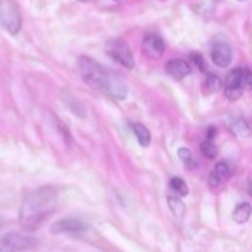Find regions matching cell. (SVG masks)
Wrapping results in <instances>:
<instances>
[{"mask_svg":"<svg viewBox=\"0 0 252 252\" xmlns=\"http://www.w3.org/2000/svg\"><path fill=\"white\" fill-rule=\"evenodd\" d=\"M58 192L52 186H42L27 194L19 212L20 225L26 231H34L54 213Z\"/></svg>","mask_w":252,"mask_h":252,"instance_id":"cell-1","label":"cell"},{"mask_svg":"<svg viewBox=\"0 0 252 252\" xmlns=\"http://www.w3.org/2000/svg\"><path fill=\"white\" fill-rule=\"evenodd\" d=\"M78 66L81 78L89 86L115 100H125L127 97L128 89L125 81L120 75L106 69L98 62L90 57L81 56L78 61Z\"/></svg>","mask_w":252,"mask_h":252,"instance_id":"cell-2","label":"cell"},{"mask_svg":"<svg viewBox=\"0 0 252 252\" xmlns=\"http://www.w3.org/2000/svg\"><path fill=\"white\" fill-rule=\"evenodd\" d=\"M252 75L249 68H238L233 69L228 74L224 83V94L229 101H236L243 96L246 89H250Z\"/></svg>","mask_w":252,"mask_h":252,"instance_id":"cell-3","label":"cell"},{"mask_svg":"<svg viewBox=\"0 0 252 252\" xmlns=\"http://www.w3.org/2000/svg\"><path fill=\"white\" fill-rule=\"evenodd\" d=\"M22 20L19 6L14 0H0V26L10 34H17Z\"/></svg>","mask_w":252,"mask_h":252,"instance_id":"cell-4","label":"cell"},{"mask_svg":"<svg viewBox=\"0 0 252 252\" xmlns=\"http://www.w3.org/2000/svg\"><path fill=\"white\" fill-rule=\"evenodd\" d=\"M37 239L31 235L10 231L0 238V252H22L36 248Z\"/></svg>","mask_w":252,"mask_h":252,"instance_id":"cell-5","label":"cell"},{"mask_svg":"<svg viewBox=\"0 0 252 252\" xmlns=\"http://www.w3.org/2000/svg\"><path fill=\"white\" fill-rule=\"evenodd\" d=\"M105 52L108 57L127 69L134 68V56L127 42L120 38H113L106 42Z\"/></svg>","mask_w":252,"mask_h":252,"instance_id":"cell-6","label":"cell"},{"mask_svg":"<svg viewBox=\"0 0 252 252\" xmlns=\"http://www.w3.org/2000/svg\"><path fill=\"white\" fill-rule=\"evenodd\" d=\"M211 58L217 66L226 68L233 59L231 46L224 38H216L211 47Z\"/></svg>","mask_w":252,"mask_h":252,"instance_id":"cell-7","label":"cell"},{"mask_svg":"<svg viewBox=\"0 0 252 252\" xmlns=\"http://www.w3.org/2000/svg\"><path fill=\"white\" fill-rule=\"evenodd\" d=\"M88 229V224L84 223L83 220L76 218H65L59 219L54 221L51 226V233L53 235H59V234L69 233V234H80Z\"/></svg>","mask_w":252,"mask_h":252,"instance_id":"cell-8","label":"cell"},{"mask_svg":"<svg viewBox=\"0 0 252 252\" xmlns=\"http://www.w3.org/2000/svg\"><path fill=\"white\" fill-rule=\"evenodd\" d=\"M142 51L148 58L159 59L165 52L164 39L159 34H148L142 42Z\"/></svg>","mask_w":252,"mask_h":252,"instance_id":"cell-9","label":"cell"},{"mask_svg":"<svg viewBox=\"0 0 252 252\" xmlns=\"http://www.w3.org/2000/svg\"><path fill=\"white\" fill-rule=\"evenodd\" d=\"M166 71L171 78L176 79V80H181V79L186 78L191 73V66L184 59L176 58L167 62Z\"/></svg>","mask_w":252,"mask_h":252,"instance_id":"cell-10","label":"cell"},{"mask_svg":"<svg viewBox=\"0 0 252 252\" xmlns=\"http://www.w3.org/2000/svg\"><path fill=\"white\" fill-rule=\"evenodd\" d=\"M229 176H230L229 165L224 161L218 162L209 175V185L212 187H218L221 182H225L229 179Z\"/></svg>","mask_w":252,"mask_h":252,"instance_id":"cell-11","label":"cell"},{"mask_svg":"<svg viewBox=\"0 0 252 252\" xmlns=\"http://www.w3.org/2000/svg\"><path fill=\"white\" fill-rule=\"evenodd\" d=\"M229 129L240 138L250 137V127H249L248 122L241 117L231 118L229 122Z\"/></svg>","mask_w":252,"mask_h":252,"instance_id":"cell-12","label":"cell"},{"mask_svg":"<svg viewBox=\"0 0 252 252\" xmlns=\"http://www.w3.org/2000/svg\"><path fill=\"white\" fill-rule=\"evenodd\" d=\"M233 220L238 224H244L250 219L251 217V206L250 203H240L235 207L233 211Z\"/></svg>","mask_w":252,"mask_h":252,"instance_id":"cell-13","label":"cell"},{"mask_svg":"<svg viewBox=\"0 0 252 252\" xmlns=\"http://www.w3.org/2000/svg\"><path fill=\"white\" fill-rule=\"evenodd\" d=\"M133 132H134L135 137H137L138 143L143 148L149 147L150 142H152V134H150L149 129L144 125H142V123H134L133 125Z\"/></svg>","mask_w":252,"mask_h":252,"instance_id":"cell-14","label":"cell"},{"mask_svg":"<svg viewBox=\"0 0 252 252\" xmlns=\"http://www.w3.org/2000/svg\"><path fill=\"white\" fill-rule=\"evenodd\" d=\"M167 204H169V208L171 211V213L174 214L176 218L182 219L186 213V207H185L184 202L176 196H169L167 197Z\"/></svg>","mask_w":252,"mask_h":252,"instance_id":"cell-15","label":"cell"},{"mask_svg":"<svg viewBox=\"0 0 252 252\" xmlns=\"http://www.w3.org/2000/svg\"><path fill=\"white\" fill-rule=\"evenodd\" d=\"M170 189L180 197H186L189 194V187H187L186 182L181 179V177H172L170 180Z\"/></svg>","mask_w":252,"mask_h":252,"instance_id":"cell-16","label":"cell"},{"mask_svg":"<svg viewBox=\"0 0 252 252\" xmlns=\"http://www.w3.org/2000/svg\"><path fill=\"white\" fill-rule=\"evenodd\" d=\"M204 86L209 93H217L221 89L223 83H221L220 78L214 73H208L206 76V81H204Z\"/></svg>","mask_w":252,"mask_h":252,"instance_id":"cell-17","label":"cell"},{"mask_svg":"<svg viewBox=\"0 0 252 252\" xmlns=\"http://www.w3.org/2000/svg\"><path fill=\"white\" fill-rule=\"evenodd\" d=\"M201 150L204 154V157H207L208 159H214L218 154V149H217L216 144L211 140H204L201 144Z\"/></svg>","mask_w":252,"mask_h":252,"instance_id":"cell-18","label":"cell"},{"mask_svg":"<svg viewBox=\"0 0 252 252\" xmlns=\"http://www.w3.org/2000/svg\"><path fill=\"white\" fill-rule=\"evenodd\" d=\"M177 155H179L180 160H181L184 164H192V153L189 152V149H187V148H180V149L177 150Z\"/></svg>","mask_w":252,"mask_h":252,"instance_id":"cell-19","label":"cell"},{"mask_svg":"<svg viewBox=\"0 0 252 252\" xmlns=\"http://www.w3.org/2000/svg\"><path fill=\"white\" fill-rule=\"evenodd\" d=\"M191 59L194 62L197 66L199 68V70L203 71L204 70V61H203V57L198 53V52H194V53L191 54Z\"/></svg>","mask_w":252,"mask_h":252,"instance_id":"cell-20","label":"cell"},{"mask_svg":"<svg viewBox=\"0 0 252 252\" xmlns=\"http://www.w3.org/2000/svg\"><path fill=\"white\" fill-rule=\"evenodd\" d=\"M216 134H217L216 127H209L208 132H207V140H211V142H213Z\"/></svg>","mask_w":252,"mask_h":252,"instance_id":"cell-21","label":"cell"},{"mask_svg":"<svg viewBox=\"0 0 252 252\" xmlns=\"http://www.w3.org/2000/svg\"><path fill=\"white\" fill-rule=\"evenodd\" d=\"M80 1H84V2H88V1H93V0H80Z\"/></svg>","mask_w":252,"mask_h":252,"instance_id":"cell-22","label":"cell"},{"mask_svg":"<svg viewBox=\"0 0 252 252\" xmlns=\"http://www.w3.org/2000/svg\"><path fill=\"white\" fill-rule=\"evenodd\" d=\"M239 1H246V0H239Z\"/></svg>","mask_w":252,"mask_h":252,"instance_id":"cell-23","label":"cell"},{"mask_svg":"<svg viewBox=\"0 0 252 252\" xmlns=\"http://www.w3.org/2000/svg\"><path fill=\"white\" fill-rule=\"evenodd\" d=\"M113 1H118V0H113Z\"/></svg>","mask_w":252,"mask_h":252,"instance_id":"cell-24","label":"cell"}]
</instances>
